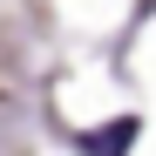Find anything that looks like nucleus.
<instances>
[{"label":"nucleus","mask_w":156,"mask_h":156,"mask_svg":"<svg viewBox=\"0 0 156 156\" xmlns=\"http://www.w3.org/2000/svg\"><path fill=\"white\" fill-rule=\"evenodd\" d=\"M129 136H136V115H122L109 136H88V156H122V149H129Z\"/></svg>","instance_id":"obj_1"}]
</instances>
